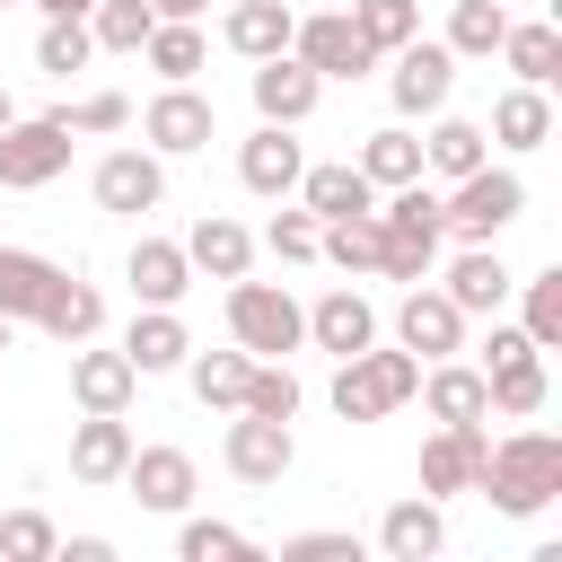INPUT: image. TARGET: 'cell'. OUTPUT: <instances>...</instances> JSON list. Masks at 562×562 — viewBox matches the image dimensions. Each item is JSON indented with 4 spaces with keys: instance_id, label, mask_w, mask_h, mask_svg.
I'll return each instance as SVG.
<instances>
[{
    "instance_id": "obj_1",
    "label": "cell",
    "mask_w": 562,
    "mask_h": 562,
    "mask_svg": "<svg viewBox=\"0 0 562 562\" xmlns=\"http://www.w3.org/2000/svg\"><path fill=\"white\" fill-rule=\"evenodd\" d=\"M474 492H483L501 518H536V509H553V501H562V439H553V430H509V439H483Z\"/></svg>"
},
{
    "instance_id": "obj_2",
    "label": "cell",
    "mask_w": 562,
    "mask_h": 562,
    "mask_svg": "<svg viewBox=\"0 0 562 562\" xmlns=\"http://www.w3.org/2000/svg\"><path fill=\"white\" fill-rule=\"evenodd\" d=\"M439 246H448V228H439V193L422 176L395 184V193H378V272L386 281H430Z\"/></svg>"
},
{
    "instance_id": "obj_3",
    "label": "cell",
    "mask_w": 562,
    "mask_h": 562,
    "mask_svg": "<svg viewBox=\"0 0 562 562\" xmlns=\"http://www.w3.org/2000/svg\"><path fill=\"white\" fill-rule=\"evenodd\" d=\"M413 386H422V360L395 342H369V351H351V360H334V386H325V404L342 413V422H386L395 404H413Z\"/></svg>"
},
{
    "instance_id": "obj_4",
    "label": "cell",
    "mask_w": 562,
    "mask_h": 562,
    "mask_svg": "<svg viewBox=\"0 0 562 562\" xmlns=\"http://www.w3.org/2000/svg\"><path fill=\"white\" fill-rule=\"evenodd\" d=\"M518 211H527V176H518V167H492V158L439 193V228H448L457 246H501V228H509Z\"/></svg>"
},
{
    "instance_id": "obj_5",
    "label": "cell",
    "mask_w": 562,
    "mask_h": 562,
    "mask_svg": "<svg viewBox=\"0 0 562 562\" xmlns=\"http://www.w3.org/2000/svg\"><path fill=\"white\" fill-rule=\"evenodd\" d=\"M228 342L237 351H255V360H281V351H299L307 342V307L281 290V281H228Z\"/></svg>"
},
{
    "instance_id": "obj_6",
    "label": "cell",
    "mask_w": 562,
    "mask_h": 562,
    "mask_svg": "<svg viewBox=\"0 0 562 562\" xmlns=\"http://www.w3.org/2000/svg\"><path fill=\"white\" fill-rule=\"evenodd\" d=\"M70 167V123L61 114H9L0 123V193H44Z\"/></svg>"
},
{
    "instance_id": "obj_7",
    "label": "cell",
    "mask_w": 562,
    "mask_h": 562,
    "mask_svg": "<svg viewBox=\"0 0 562 562\" xmlns=\"http://www.w3.org/2000/svg\"><path fill=\"white\" fill-rule=\"evenodd\" d=\"M386 97H395V114H404V123L439 114V105L457 97V53H448L439 35H413V44H395V53H386Z\"/></svg>"
},
{
    "instance_id": "obj_8",
    "label": "cell",
    "mask_w": 562,
    "mask_h": 562,
    "mask_svg": "<svg viewBox=\"0 0 562 562\" xmlns=\"http://www.w3.org/2000/svg\"><path fill=\"white\" fill-rule=\"evenodd\" d=\"M140 140H149L158 158H193V149L220 140V105H211L193 79H158V97H149V114H140Z\"/></svg>"
},
{
    "instance_id": "obj_9",
    "label": "cell",
    "mask_w": 562,
    "mask_h": 562,
    "mask_svg": "<svg viewBox=\"0 0 562 562\" xmlns=\"http://www.w3.org/2000/svg\"><path fill=\"white\" fill-rule=\"evenodd\" d=\"M465 307L439 290V281H404V299H395V342L413 351V360H448V351H465Z\"/></svg>"
},
{
    "instance_id": "obj_10",
    "label": "cell",
    "mask_w": 562,
    "mask_h": 562,
    "mask_svg": "<svg viewBox=\"0 0 562 562\" xmlns=\"http://www.w3.org/2000/svg\"><path fill=\"white\" fill-rule=\"evenodd\" d=\"M220 465L237 474V483H255V492H272L290 465H299V439H290V422H263V413H237L228 430H220Z\"/></svg>"
},
{
    "instance_id": "obj_11",
    "label": "cell",
    "mask_w": 562,
    "mask_h": 562,
    "mask_svg": "<svg viewBox=\"0 0 562 562\" xmlns=\"http://www.w3.org/2000/svg\"><path fill=\"white\" fill-rule=\"evenodd\" d=\"M290 53H299L316 79H360V70H378V53H369V35L351 26V9H316V18H299V26H290Z\"/></svg>"
},
{
    "instance_id": "obj_12",
    "label": "cell",
    "mask_w": 562,
    "mask_h": 562,
    "mask_svg": "<svg viewBox=\"0 0 562 562\" xmlns=\"http://www.w3.org/2000/svg\"><path fill=\"white\" fill-rule=\"evenodd\" d=\"M88 193H97V211L140 220V211H158V202H167V158H158V149H105V158H97V176H88Z\"/></svg>"
},
{
    "instance_id": "obj_13",
    "label": "cell",
    "mask_w": 562,
    "mask_h": 562,
    "mask_svg": "<svg viewBox=\"0 0 562 562\" xmlns=\"http://www.w3.org/2000/svg\"><path fill=\"white\" fill-rule=\"evenodd\" d=\"M123 492H132L149 518H184V509H193V492H202V474H193V457H184V448H140V439H132Z\"/></svg>"
},
{
    "instance_id": "obj_14",
    "label": "cell",
    "mask_w": 562,
    "mask_h": 562,
    "mask_svg": "<svg viewBox=\"0 0 562 562\" xmlns=\"http://www.w3.org/2000/svg\"><path fill=\"white\" fill-rule=\"evenodd\" d=\"M299 167H307V149L290 140V123H255V132L237 140V184H246V193H263V202H290Z\"/></svg>"
},
{
    "instance_id": "obj_15",
    "label": "cell",
    "mask_w": 562,
    "mask_h": 562,
    "mask_svg": "<svg viewBox=\"0 0 562 562\" xmlns=\"http://www.w3.org/2000/svg\"><path fill=\"white\" fill-rule=\"evenodd\" d=\"M483 422H439L430 439H422V492L430 501H457V492H474V465H483Z\"/></svg>"
},
{
    "instance_id": "obj_16",
    "label": "cell",
    "mask_w": 562,
    "mask_h": 562,
    "mask_svg": "<svg viewBox=\"0 0 562 562\" xmlns=\"http://www.w3.org/2000/svg\"><path fill=\"white\" fill-rule=\"evenodd\" d=\"M246 88H255V114H263V123H290V132H299V123L316 114V97H325V79H316L299 53L255 61V79H246Z\"/></svg>"
},
{
    "instance_id": "obj_17",
    "label": "cell",
    "mask_w": 562,
    "mask_h": 562,
    "mask_svg": "<svg viewBox=\"0 0 562 562\" xmlns=\"http://www.w3.org/2000/svg\"><path fill=\"white\" fill-rule=\"evenodd\" d=\"M439 290H448L465 316H501V307H509V290H518V272L501 263V246H457V255H448V272H439Z\"/></svg>"
},
{
    "instance_id": "obj_18",
    "label": "cell",
    "mask_w": 562,
    "mask_h": 562,
    "mask_svg": "<svg viewBox=\"0 0 562 562\" xmlns=\"http://www.w3.org/2000/svg\"><path fill=\"white\" fill-rule=\"evenodd\" d=\"M132 395H140V369L123 360V342H114V351L70 342V404H79V413H132Z\"/></svg>"
},
{
    "instance_id": "obj_19",
    "label": "cell",
    "mask_w": 562,
    "mask_h": 562,
    "mask_svg": "<svg viewBox=\"0 0 562 562\" xmlns=\"http://www.w3.org/2000/svg\"><path fill=\"white\" fill-rule=\"evenodd\" d=\"M123 465H132V422L123 413H79L70 422V474L88 492H105V483H123Z\"/></svg>"
},
{
    "instance_id": "obj_20",
    "label": "cell",
    "mask_w": 562,
    "mask_h": 562,
    "mask_svg": "<svg viewBox=\"0 0 562 562\" xmlns=\"http://www.w3.org/2000/svg\"><path fill=\"white\" fill-rule=\"evenodd\" d=\"M483 140H492V149H509V158L544 149V140H553V97H544V88H527V79H509V88L492 97V123H483Z\"/></svg>"
},
{
    "instance_id": "obj_21",
    "label": "cell",
    "mask_w": 562,
    "mask_h": 562,
    "mask_svg": "<svg viewBox=\"0 0 562 562\" xmlns=\"http://www.w3.org/2000/svg\"><path fill=\"white\" fill-rule=\"evenodd\" d=\"M307 342H316V351H334V360H351V351H369V342H378V307H369L351 281H334V290L307 307Z\"/></svg>"
},
{
    "instance_id": "obj_22",
    "label": "cell",
    "mask_w": 562,
    "mask_h": 562,
    "mask_svg": "<svg viewBox=\"0 0 562 562\" xmlns=\"http://www.w3.org/2000/svg\"><path fill=\"white\" fill-rule=\"evenodd\" d=\"M290 26H299V9H290V0H228L220 44H228L237 61H272V53H290Z\"/></svg>"
},
{
    "instance_id": "obj_23",
    "label": "cell",
    "mask_w": 562,
    "mask_h": 562,
    "mask_svg": "<svg viewBox=\"0 0 562 562\" xmlns=\"http://www.w3.org/2000/svg\"><path fill=\"white\" fill-rule=\"evenodd\" d=\"M123 281H132V299H140V307H176V299L193 290V263H184V246H176V237H132Z\"/></svg>"
},
{
    "instance_id": "obj_24",
    "label": "cell",
    "mask_w": 562,
    "mask_h": 562,
    "mask_svg": "<svg viewBox=\"0 0 562 562\" xmlns=\"http://www.w3.org/2000/svg\"><path fill=\"white\" fill-rule=\"evenodd\" d=\"M413 395H422L430 422H492V404H483V369L457 360V351H448V360H422V386H413Z\"/></svg>"
},
{
    "instance_id": "obj_25",
    "label": "cell",
    "mask_w": 562,
    "mask_h": 562,
    "mask_svg": "<svg viewBox=\"0 0 562 562\" xmlns=\"http://www.w3.org/2000/svg\"><path fill=\"white\" fill-rule=\"evenodd\" d=\"M299 211H316V220H351V211H378V184L351 167V158H325V167H299Z\"/></svg>"
},
{
    "instance_id": "obj_26",
    "label": "cell",
    "mask_w": 562,
    "mask_h": 562,
    "mask_svg": "<svg viewBox=\"0 0 562 562\" xmlns=\"http://www.w3.org/2000/svg\"><path fill=\"white\" fill-rule=\"evenodd\" d=\"M176 246H184V263L211 272V281H237V272L255 263V237H246V220H228V211H202Z\"/></svg>"
},
{
    "instance_id": "obj_27",
    "label": "cell",
    "mask_w": 562,
    "mask_h": 562,
    "mask_svg": "<svg viewBox=\"0 0 562 562\" xmlns=\"http://www.w3.org/2000/svg\"><path fill=\"white\" fill-rule=\"evenodd\" d=\"M184 351H193V334H184V316H176V307H132V325H123V360H132L140 378L184 369Z\"/></svg>"
},
{
    "instance_id": "obj_28",
    "label": "cell",
    "mask_w": 562,
    "mask_h": 562,
    "mask_svg": "<svg viewBox=\"0 0 562 562\" xmlns=\"http://www.w3.org/2000/svg\"><path fill=\"white\" fill-rule=\"evenodd\" d=\"M492 158V140H483V123H465V114H430V132H422V176H439V184H457V176H474Z\"/></svg>"
},
{
    "instance_id": "obj_29",
    "label": "cell",
    "mask_w": 562,
    "mask_h": 562,
    "mask_svg": "<svg viewBox=\"0 0 562 562\" xmlns=\"http://www.w3.org/2000/svg\"><path fill=\"white\" fill-rule=\"evenodd\" d=\"M544 351H509V360H492L483 369V404L501 413V422H536L544 413Z\"/></svg>"
},
{
    "instance_id": "obj_30",
    "label": "cell",
    "mask_w": 562,
    "mask_h": 562,
    "mask_svg": "<svg viewBox=\"0 0 562 562\" xmlns=\"http://www.w3.org/2000/svg\"><path fill=\"white\" fill-rule=\"evenodd\" d=\"M439 544H448V518H439L430 492H413V501H395V509L378 518V553H386V562H430Z\"/></svg>"
},
{
    "instance_id": "obj_31",
    "label": "cell",
    "mask_w": 562,
    "mask_h": 562,
    "mask_svg": "<svg viewBox=\"0 0 562 562\" xmlns=\"http://www.w3.org/2000/svg\"><path fill=\"white\" fill-rule=\"evenodd\" d=\"M501 61H509V79L553 88V79H562V26H553V18H509V26H501Z\"/></svg>"
},
{
    "instance_id": "obj_32",
    "label": "cell",
    "mask_w": 562,
    "mask_h": 562,
    "mask_svg": "<svg viewBox=\"0 0 562 562\" xmlns=\"http://www.w3.org/2000/svg\"><path fill=\"white\" fill-rule=\"evenodd\" d=\"M53 281H61L53 255H35V246H0V316H9V325H35V307L53 299Z\"/></svg>"
},
{
    "instance_id": "obj_33",
    "label": "cell",
    "mask_w": 562,
    "mask_h": 562,
    "mask_svg": "<svg viewBox=\"0 0 562 562\" xmlns=\"http://www.w3.org/2000/svg\"><path fill=\"white\" fill-rule=\"evenodd\" d=\"M378 193H395V184H413L422 176V132L413 123H378V132H360V158H351Z\"/></svg>"
},
{
    "instance_id": "obj_34",
    "label": "cell",
    "mask_w": 562,
    "mask_h": 562,
    "mask_svg": "<svg viewBox=\"0 0 562 562\" xmlns=\"http://www.w3.org/2000/svg\"><path fill=\"white\" fill-rule=\"evenodd\" d=\"M35 325H44L53 342H97V334H105V290L61 272V281H53V299L35 307Z\"/></svg>"
},
{
    "instance_id": "obj_35",
    "label": "cell",
    "mask_w": 562,
    "mask_h": 562,
    "mask_svg": "<svg viewBox=\"0 0 562 562\" xmlns=\"http://www.w3.org/2000/svg\"><path fill=\"white\" fill-rule=\"evenodd\" d=\"M140 61H149L158 79H202V61H211L202 18H158V26H149V44H140Z\"/></svg>"
},
{
    "instance_id": "obj_36",
    "label": "cell",
    "mask_w": 562,
    "mask_h": 562,
    "mask_svg": "<svg viewBox=\"0 0 562 562\" xmlns=\"http://www.w3.org/2000/svg\"><path fill=\"white\" fill-rule=\"evenodd\" d=\"M316 263L334 272H378V211H351V220H316Z\"/></svg>"
},
{
    "instance_id": "obj_37",
    "label": "cell",
    "mask_w": 562,
    "mask_h": 562,
    "mask_svg": "<svg viewBox=\"0 0 562 562\" xmlns=\"http://www.w3.org/2000/svg\"><path fill=\"white\" fill-rule=\"evenodd\" d=\"M509 299H518V334H527L536 351H562V263H553V272H527Z\"/></svg>"
},
{
    "instance_id": "obj_38",
    "label": "cell",
    "mask_w": 562,
    "mask_h": 562,
    "mask_svg": "<svg viewBox=\"0 0 562 562\" xmlns=\"http://www.w3.org/2000/svg\"><path fill=\"white\" fill-rule=\"evenodd\" d=\"M246 369H255V351H184V378H193V395H202L211 413H237Z\"/></svg>"
},
{
    "instance_id": "obj_39",
    "label": "cell",
    "mask_w": 562,
    "mask_h": 562,
    "mask_svg": "<svg viewBox=\"0 0 562 562\" xmlns=\"http://www.w3.org/2000/svg\"><path fill=\"white\" fill-rule=\"evenodd\" d=\"M501 26H509V9H501V0H457L439 44H448L457 61H492V53H501Z\"/></svg>"
},
{
    "instance_id": "obj_40",
    "label": "cell",
    "mask_w": 562,
    "mask_h": 562,
    "mask_svg": "<svg viewBox=\"0 0 562 562\" xmlns=\"http://www.w3.org/2000/svg\"><path fill=\"white\" fill-rule=\"evenodd\" d=\"M351 26L369 35V53L386 61L395 44H413L422 35V0H351Z\"/></svg>"
},
{
    "instance_id": "obj_41",
    "label": "cell",
    "mask_w": 562,
    "mask_h": 562,
    "mask_svg": "<svg viewBox=\"0 0 562 562\" xmlns=\"http://www.w3.org/2000/svg\"><path fill=\"white\" fill-rule=\"evenodd\" d=\"M88 61H97V35H88V18H44V35H35V70L70 79V70H88Z\"/></svg>"
},
{
    "instance_id": "obj_42",
    "label": "cell",
    "mask_w": 562,
    "mask_h": 562,
    "mask_svg": "<svg viewBox=\"0 0 562 562\" xmlns=\"http://www.w3.org/2000/svg\"><path fill=\"white\" fill-rule=\"evenodd\" d=\"M246 553H255V536L228 527V518H184L176 527V562H246Z\"/></svg>"
},
{
    "instance_id": "obj_43",
    "label": "cell",
    "mask_w": 562,
    "mask_h": 562,
    "mask_svg": "<svg viewBox=\"0 0 562 562\" xmlns=\"http://www.w3.org/2000/svg\"><path fill=\"white\" fill-rule=\"evenodd\" d=\"M149 0H97L88 9V35H97V53H140L149 44Z\"/></svg>"
},
{
    "instance_id": "obj_44",
    "label": "cell",
    "mask_w": 562,
    "mask_h": 562,
    "mask_svg": "<svg viewBox=\"0 0 562 562\" xmlns=\"http://www.w3.org/2000/svg\"><path fill=\"white\" fill-rule=\"evenodd\" d=\"M53 114L70 123V140H105V132L132 123V97H123V88H88V97H70V105H53Z\"/></svg>"
},
{
    "instance_id": "obj_45",
    "label": "cell",
    "mask_w": 562,
    "mask_h": 562,
    "mask_svg": "<svg viewBox=\"0 0 562 562\" xmlns=\"http://www.w3.org/2000/svg\"><path fill=\"white\" fill-rule=\"evenodd\" d=\"M237 413H263V422H290V413H299V378H290L281 360H255V369H246V395H237Z\"/></svg>"
},
{
    "instance_id": "obj_46",
    "label": "cell",
    "mask_w": 562,
    "mask_h": 562,
    "mask_svg": "<svg viewBox=\"0 0 562 562\" xmlns=\"http://www.w3.org/2000/svg\"><path fill=\"white\" fill-rule=\"evenodd\" d=\"M53 544H61V527L44 509H9L0 518V562H53Z\"/></svg>"
},
{
    "instance_id": "obj_47",
    "label": "cell",
    "mask_w": 562,
    "mask_h": 562,
    "mask_svg": "<svg viewBox=\"0 0 562 562\" xmlns=\"http://www.w3.org/2000/svg\"><path fill=\"white\" fill-rule=\"evenodd\" d=\"M263 255L272 263H316V211H272L263 220Z\"/></svg>"
},
{
    "instance_id": "obj_48",
    "label": "cell",
    "mask_w": 562,
    "mask_h": 562,
    "mask_svg": "<svg viewBox=\"0 0 562 562\" xmlns=\"http://www.w3.org/2000/svg\"><path fill=\"white\" fill-rule=\"evenodd\" d=\"M281 562H360V536L351 527H307L281 544Z\"/></svg>"
},
{
    "instance_id": "obj_49",
    "label": "cell",
    "mask_w": 562,
    "mask_h": 562,
    "mask_svg": "<svg viewBox=\"0 0 562 562\" xmlns=\"http://www.w3.org/2000/svg\"><path fill=\"white\" fill-rule=\"evenodd\" d=\"M509 351H536V342H527L518 325H501V316H492V334H483V360H474V369H492V360H509Z\"/></svg>"
},
{
    "instance_id": "obj_50",
    "label": "cell",
    "mask_w": 562,
    "mask_h": 562,
    "mask_svg": "<svg viewBox=\"0 0 562 562\" xmlns=\"http://www.w3.org/2000/svg\"><path fill=\"white\" fill-rule=\"evenodd\" d=\"M53 562H114V544L105 536H70V544H53Z\"/></svg>"
},
{
    "instance_id": "obj_51",
    "label": "cell",
    "mask_w": 562,
    "mask_h": 562,
    "mask_svg": "<svg viewBox=\"0 0 562 562\" xmlns=\"http://www.w3.org/2000/svg\"><path fill=\"white\" fill-rule=\"evenodd\" d=\"M211 0H149V18H202Z\"/></svg>"
},
{
    "instance_id": "obj_52",
    "label": "cell",
    "mask_w": 562,
    "mask_h": 562,
    "mask_svg": "<svg viewBox=\"0 0 562 562\" xmlns=\"http://www.w3.org/2000/svg\"><path fill=\"white\" fill-rule=\"evenodd\" d=\"M35 9H44V18H88L97 0H35Z\"/></svg>"
},
{
    "instance_id": "obj_53",
    "label": "cell",
    "mask_w": 562,
    "mask_h": 562,
    "mask_svg": "<svg viewBox=\"0 0 562 562\" xmlns=\"http://www.w3.org/2000/svg\"><path fill=\"white\" fill-rule=\"evenodd\" d=\"M9 114H18V105H9V88H0V123H9Z\"/></svg>"
},
{
    "instance_id": "obj_54",
    "label": "cell",
    "mask_w": 562,
    "mask_h": 562,
    "mask_svg": "<svg viewBox=\"0 0 562 562\" xmlns=\"http://www.w3.org/2000/svg\"><path fill=\"white\" fill-rule=\"evenodd\" d=\"M0 351H9V316H0Z\"/></svg>"
},
{
    "instance_id": "obj_55",
    "label": "cell",
    "mask_w": 562,
    "mask_h": 562,
    "mask_svg": "<svg viewBox=\"0 0 562 562\" xmlns=\"http://www.w3.org/2000/svg\"><path fill=\"white\" fill-rule=\"evenodd\" d=\"M0 9H18V0H0Z\"/></svg>"
}]
</instances>
